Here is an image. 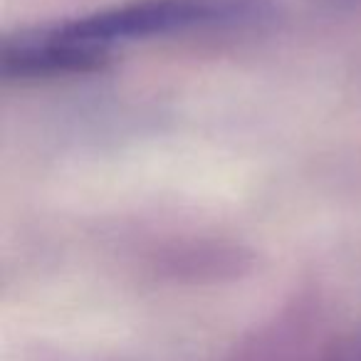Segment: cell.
<instances>
[{"instance_id":"cell-1","label":"cell","mask_w":361,"mask_h":361,"mask_svg":"<svg viewBox=\"0 0 361 361\" xmlns=\"http://www.w3.org/2000/svg\"><path fill=\"white\" fill-rule=\"evenodd\" d=\"M255 13H260V0H129L124 6L50 27L67 45L104 65L109 47L116 42L235 23Z\"/></svg>"}]
</instances>
